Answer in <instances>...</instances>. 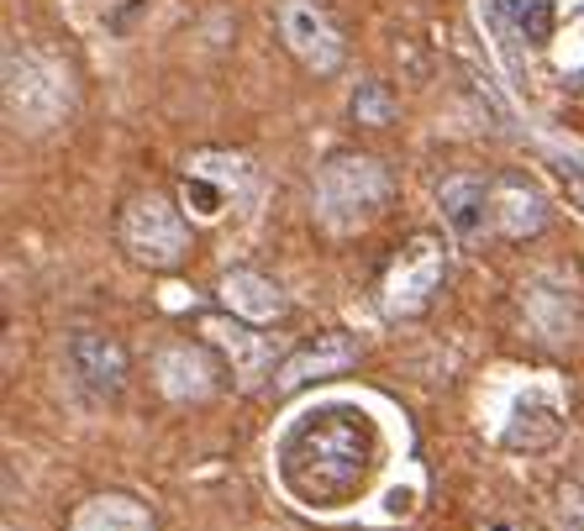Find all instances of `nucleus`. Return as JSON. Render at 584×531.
<instances>
[{
  "label": "nucleus",
  "instance_id": "f257e3e1",
  "mask_svg": "<svg viewBox=\"0 0 584 531\" xmlns=\"http://www.w3.org/2000/svg\"><path fill=\"white\" fill-rule=\"evenodd\" d=\"M379 436L374 421L353 406L300 416V427L279 447V479L300 506H348L374 474Z\"/></svg>",
  "mask_w": 584,
  "mask_h": 531
},
{
  "label": "nucleus",
  "instance_id": "f03ea898",
  "mask_svg": "<svg viewBox=\"0 0 584 531\" xmlns=\"http://www.w3.org/2000/svg\"><path fill=\"white\" fill-rule=\"evenodd\" d=\"M317 221L327 232H359L368 221L385 211L389 200V174L379 158H368V153H338V158H327L317 169Z\"/></svg>",
  "mask_w": 584,
  "mask_h": 531
},
{
  "label": "nucleus",
  "instance_id": "7ed1b4c3",
  "mask_svg": "<svg viewBox=\"0 0 584 531\" xmlns=\"http://www.w3.org/2000/svg\"><path fill=\"white\" fill-rule=\"evenodd\" d=\"M5 111L26 132H48L69 111V69L43 48H5Z\"/></svg>",
  "mask_w": 584,
  "mask_h": 531
},
{
  "label": "nucleus",
  "instance_id": "20e7f679",
  "mask_svg": "<svg viewBox=\"0 0 584 531\" xmlns=\"http://www.w3.org/2000/svg\"><path fill=\"white\" fill-rule=\"evenodd\" d=\"M122 247L147 268H169L190 247V211L174 206L164 190H143L122 211Z\"/></svg>",
  "mask_w": 584,
  "mask_h": 531
},
{
  "label": "nucleus",
  "instance_id": "39448f33",
  "mask_svg": "<svg viewBox=\"0 0 584 531\" xmlns=\"http://www.w3.org/2000/svg\"><path fill=\"white\" fill-rule=\"evenodd\" d=\"M247 185H253V164H247L243 153L206 147V153H195L190 164H185L179 206H185L195 221H221L247 195Z\"/></svg>",
  "mask_w": 584,
  "mask_h": 531
},
{
  "label": "nucleus",
  "instance_id": "423d86ee",
  "mask_svg": "<svg viewBox=\"0 0 584 531\" xmlns=\"http://www.w3.org/2000/svg\"><path fill=\"white\" fill-rule=\"evenodd\" d=\"M279 32H285V48L311 74H338L348 58L342 26L321 0H279Z\"/></svg>",
  "mask_w": 584,
  "mask_h": 531
},
{
  "label": "nucleus",
  "instance_id": "0eeeda50",
  "mask_svg": "<svg viewBox=\"0 0 584 531\" xmlns=\"http://www.w3.org/2000/svg\"><path fill=\"white\" fill-rule=\"evenodd\" d=\"M438 285H442V242L438 237H411L385 274V311L389 316L427 311L432 295H438Z\"/></svg>",
  "mask_w": 584,
  "mask_h": 531
},
{
  "label": "nucleus",
  "instance_id": "6e6552de",
  "mask_svg": "<svg viewBox=\"0 0 584 531\" xmlns=\"http://www.w3.org/2000/svg\"><path fill=\"white\" fill-rule=\"evenodd\" d=\"M153 374H158V389L169 400H179V406H200V400H211L221 389V363L200 342H169V347H158Z\"/></svg>",
  "mask_w": 584,
  "mask_h": 531
},
{
  "label": "nucleus",
  "instance_id": "1a4fd4ad",
  "mask_svg": "<svg viewBox=\"0 0 584 531\" xmlns=\"http://www.w3.org/2000/svg\"><path fill=\"white\" fill-rule=\"evenodd\" d=\"M69 374L74 385L85 389L90 400H117L126 385V353L117 338H106V332H74L69 338Z\"/></svg>",
  "mask_w": 584,
  "mask_h": 531
},
{
  "label": "nucleus",
  "instance_id": "9d476101",
  "mask_svg": "<svg viewBox=\"0 0 584 531\" xmlns=\"http://www.w3.org/2000/svg\"><path fill=\"white\" fill-rule=\"evenodd\" d=\"M438 211H442V221H448L453 237L474 242L489 221H495V190H489L485 179H474V174H453V179L438 190Z\"/></svg>",
  "mask_w": 584,
  "mask_h": 531
},
{
  "label": "nucleus",
  "instance_id": "9b49d317",
  "mask_svg": "<svg viewBox=\"0 0 584 531\" xmlns=\"http://www.w3.org/2000/svg\"><path fill=\"white\" fill-rule=\"evenodd\" d=\"M348 363H359V342L332 332V338H317L306 342L295 358L279 363V374H274V389H300L306 379H321V374H342Z\"/></svg>",
  "mask_w": 584,
  "mask_h": 531
},
{
  "label": "nucleus",
  "instance_id": "f8f14e48",
  "mask_svg": "<svg viewBox=\"0 0 584 531\" xmlns=\"http://www.w3.org/2000/svg\"><path fill=\"white\" fill-rule=\"evenodd\" d=\"M221 306L232 316H243V321H279V316H285V295H279V285L264 279V274L232 268V274L221 279Z\"/></svg>",
  "mask_w": 584,
  "mask_h": 531
},
{
  "label": "nucleus",
  "instance_id": "ddd939ff",
  "mask_svg": "<svg viewBox=\"0 0 584 531\" xmlns=\"http://www.w3.org/2000/svg\"><path fill=\"white\" fill-rule=\"evenodd\" d=\"M69 531H158V521L132 495H90L85 506L74 510Z\"/></svg>",
  "mask_w": 584,
  "mask_h": 531
},
{
  "label": "nucleus",
  "instance_id": "4468645a",
  "mask_svg": "<svg viewBox=\"0 0 584 531\" xmlns=\"http://www.w3.org/2000/svg\"><path fill=\"white\" fill-rule=\"evenodd\" d=\"M542 221H548V200L532 185H521V179L495 185V226L506 237H532V232H542Z\"/></svg>",
  "mask_w": 584,
  "mask_h": 531
},
{
  "label": "nucleus",
  "instance_id": "2eb2a0df",
  "mask_svg": "<svg viewBox=\"0 0 584 531\" xmlns=\"http://www.w3.org/2000/svg\"><path fill=\"white\" fill-rule=\"evenodd\" d=\"M206 338L232 358V374L253 379V374L264 368V342L253 338V332H243V327H232V321H206Z\"/></svg>",
  "mask_w": 584,
  "mask_h": 531
},
{
  "label": "nucleus",
  "instance_id": "dca6fc26",
  "mask_svg": "<svg viewBox=\"0 0 584 531\" xmlns=\"http://www.w3.org/2000/svg\"><path fill=\"white\" fill-rule=\"evenodd\" d=\"M353 117H359V126H389V117H395V96H389L379 79H364V85L353 90Z\"/></svg>",
  "mask_w": 584,
  "mask_h": 531
}]
</instances>
